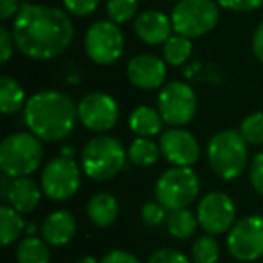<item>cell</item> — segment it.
Returning a JSON list of instances; mask_svg holds the SVG:
<instances>
[{"label": "cell", "mask_w": 263, "mask_h": 263, "mask_svg": "<svg viewBox=\"0 0 263 263\" xmlns=\"http://www.w3.org/2000/svg\"><path fill=\"white\" fill-rule=\"evenodd\" d=\"M11 34L24 56L45 62L69 49L74 40V24L67 11L24 2L13 18Z\"/></svg>", "instance_id": "obj_1"}, {"label": "cell", "mask_w": 263, "mask_h": 263, "mask_svg": "<svg viewBox=\"0 0 263 263\" xmlns=\"http://www.w3.org/2000/svg\"><path fill=\"white\" fill-rule=\"evenodd\" d=\"M78 121V105L65 92H36L27 99L24 108L26 126L44 143H56L69 137Z\"/></svg>", "instance_id": "obj_2"}, {"label": "cell", "mask_w": 263, "mask_h": 263, "mask_svg": "<svg viewBox=\"0 0 263 263\" xmlns=\"http://www.w3.org/2000/svg\"><path fill=\"white\" fill-rule=\"evenodd\" d=\"M128 161V150L119 139L106 134L92 137L81 150V172L92 180L105 182L117 177Z\"/></svg>", "instance_id": "obj_3"}, {"label": "cell", "mask_w": 263, "mask_h": 263, "mask_svg": "<svg viewBox=\"0 0 263 263\" xmlns=\"http://www.w3.org/2000/svg\"><path fill=\"white\" fill-rule=\"evenodd\" d=\"M44 141L31 132H13L0 144V170L11 179L29 177L44 161Z\"/></svg>", "instance_id": "obj_4"}, {"label": "cell", "mask_w": 263, "mask_h": 263, "mask_svg": "<svg viewBox=\"0 0 263 263\" xmlns=\"http://www.w3.org/2000/svg\"><path fill=\"white\" fill-rule=\"evenodd\" d=\"M208 162L223 180H234L249 164L247 141L240 130H220L208 143Z\"/></svg>", "instance_id": "obj_5"}, {"label": "cell", "mask_w": 263, "mask_h": 263, "mask_svg": "<svg viewBox=\"0 0 263 263\" xmlns=\"http://www.w3.org/2000/svg\"><path fill=\"white\" fill-rule=\"evenodd\" d=\"M170 16L175 34L193 40L215 29L220 18V6L216 0H179Z\"/></svg>", "instance_id": "obj_6"}, {"label": "cell", "mask_w": 263, "mask_h": 263, "mask_svg": "<svg viewBox=\"0 0 263 263\" xmlns=\"http://www.w3.org/2000/svg\"><path fill=\"white\" fill-rule=\"evenodd\" d=\"M200 193V180L191 168L166 170L155 182V197L168 211L187 209Z\"/></svg>", "instance_id": "obj_7"}, {"label": "cell", "mask_w": 263, "mask_h": 263, "mask_svg": "<svg viewBox=\"0 0 263 263\" xmlns=\"http://www.w3.org/2000/svg\"><path fill=\"white\" fill-rule=\"evenodd\" d=\"M42 191L54 202H65L78 193L81 186V166L70 157H60L49 161L40 175Z\"/></svg>", "instance_id": "obj_8"}, {"label": "cell", "mask_w": 263, "mask_h": 263, "mask_svg": "<svg viewBox=\"0 0 263 263\" xmlns=\"http://www.w3.org/2000/svg\"><path fill=\"white\" fill-rule=\"evenodd\" d=\"M85 52L96 65H112L123 56L124 34L112 20H98L85 33Z\"/></svg>", "instance_id": "obj_9"}, {"label": "cell", "mask_w": 263, "mask_h": 263, "mask_svg": "<svg viewBox=\"0 0 263 263\" xmlns=\"http://www.w3.org/2000/svg\"><path fill=\"white\" fill-rule=\"evenodd\" d=\"M198 99L195 90L184 81H172L159 92L157 110L161 112L166 124L180 128L191 123L197 114Z\"/></svg>", "instance_id": "obj_10"}, {"label": "cell", "mask_w": 263, "mask_h": 263, "mask_svg": "<svg viewBox=\"0 0 263 263\" xmlns=\"http://www.w3.org/2000/svg\"><path fill=\"white\" fill-rule=\"evenodd\" d=\"M227 251L238 261H256L263 256V216L240 218L227 234Z\"/></svg>", "instance_id": "obj_11"}, {"label": "cell", "mask_w": 263, "mask_h": 263, "mask_svg": "<svg viewBox=\"0 0 263 263\" xmlns=\"http://www.w3.org/2000/svg\"><path fill=\"white\" fill-rule=\"evenodd\" d=\"M197 218L200 227L211 236L229 233L236 223V208L233 198L222 191L205 193L197 204Z\"/></svg>", "instance_id": "obj_12"}, {"label": "cell", "mask_w": 263, "mask_h": 263, "mask_svg": "<svg viewBox=\"0 0 263 263\" xmlns=\"http://www.w3.org/2000/svg\"><path fill=\"white\" fill-rule=\"evenodd\" d=\"M78 119L87 130L105 134L119 121V105L110 94L88 92L78 103Z\"/></svg>", "instance_id": "obj_13"}, {"label": "cell", "mask_w": 263, "mask_h": 263, "mask_svg": "<svg viewBox=\"0 0 263 263\" xmlns=\"http://www.w3.org/2000/svg\"><path fill=\"white\" fill-rule=\"evenodd\" d=\"M161 154L170 164L180 168H191L200 159V144L191 132L184 128H170L162 132L159 139Z\"/></svg>", "instance_id": "obj_14"}, {"label": "cell", "mask_w": 263, "mask_h": 263, "mask_svg": "<svg viewBox=\"0 0 263 263\" xmlns=\"http://www.w3.org/2000/svg\"><path fill=\"white\" fill-rule=\"evenodd\" d=\"M168 67L166 62L155 54H137L128 62L126 76L128 81L141 90H155L164 85Z\"/></svg>", "instance_id": "obj_15"}, {"label": "cell", "mask_w": 263, "mask_h": 263, "mask_svg": "<svg viewBox=\"0 0 263 263\" xmlns=\"http://www.w3.org/2000/svg\"><path fill=\"white\" fill-rule=\"evenodd\" d=\"M134 31H136L137 38L146 45L166 44L172 38V33H175L172 16L157 11V9H146V11L139 13L134 20Z\"/></svg>", "instance_id": "obj_16"}, {"label": "cell", "mask_w": 263, "mask_h": 263, "mask_svg": "<svg viewBox=\"0 0 263 263\" xmlns=\"http://www.w3.org/2000/svg\"><path fill=\"white\" fill-rule=\"evenodd\" d=\"M78 231V222L76 216L67 209H56L51 215H47V218L42 223V238L47 241L52 247H62L67 245Z\"/></svg>", "instance_id": "obj_17"}, {"label": "cell", "mask_w": 263, "mask_h": 263, "mask_svg": "<svg viewBox=\"0 0 263 263\" xmlns=\"http://www.w3.org/2000/svg\"><path fill=\"white\" fill-rule=\"evenodd\" d=\"M42 193H44L42 186H38L31 177H18L11 180V186L4 198L13 209H16L22 215H29L38 208Z\"/></svg>", "instance_id": "obj_18"}, {"label": "cell", "mask_w": 263, "mask_h": 263, "mask_svg": "<svg viewBox=\"0 0 263 263\" xmlns=\"http://www.w3.org/2000/svg\"><path fill=\"white\" fill-rule=\"evenodd\" d=\"M87 216L99 229L110 227L119 216V202L114 195L106 193V191H99L88 200Z\"/></svg>", "instance_id": "obj_19"}, {"label": "cell", "mask_w": 263, "mask_h": 263, "mask_svg": "<svg viewBox=\"0 0 263 263\" xmlns=\"http://www.w3.org/2000/svg\"><path fill=\"white\" fill-rule=\"evenodd\" d=\"M162 124H164V119H162L161 112L148 105H141L134 108L128 117V126L137 137L152 139V137L159 136V134H162Z\"/></svg>", "instance_id": "obj_20"}, {"label": "cell", "mask_w": 263, "mask_h": 263, "mask_svg": "<svg viewBox=\"0 0 263 263\" xmlns=\"http://www.w3.org/2000/svg\"><path fill=\"white\" fill-rule=\"evenodd\" d=\"M26 90L11 76L0 78V108L6 116H15L26 108Z\"/></svg>", "instance_id": "obj_21"}, {"label": "cell", "mask_w": 263, "mask_h": 263, "mask_svg": "<svg viewBox=\"0 0 263 263\" xmlns=\"http://www.w3.org/2000/svg\"><path fill=\"white\" fill-rule=\"evenodd\" d=\"M166 229L175 240H190L197 229L200 227L197 218V213H191L190 209H177V211H168L166 218Z\"/></svg>", "instance_id": "obj_22"}, {"label": "cell", "mask_w": 263, "mask_h": 263, "mask_svg": "<svg viewBox=\"0 0 263 263\" xmlns=\"http://www.w3.org/2000/svg\"><path fill=\"white\" fill-rule=\"evenodd\" d=\"M26 222H24L22 213L13 209L11 205H2L0 208V236H2V245L9 247L15 243L22 233L26 231Z\"/></svg>", "instance_id": "obj_23"}, {"label": "cell", "mask_w": 263, "mask_h": 263, "mask_svg": "<svg viewBox=\"0 0 263 263\" xmlns=\"http://www.w3.org/2000/svg\"><path fill=\"white\" fill-rule=\"evenodd\" d=\"M159 155H162L161 146L148 137H136L128 146V161L139 168L154 166L159 161Z\"/></svg>", "instance_id": "obj_24"}, {"label": "cell", "mask_w": 263, "mask_h": 263, "mask_svg": "<svg viewBox=\"0 0 263 263\" xmlns=\"http://www.w3.org/2000/svg\"><path fill=\"white\" fill-rule=\"evenodd\" d=\"M16 261L18 263H49L51 251L44 238L26 236L16 247Z\"/></svg>", "instance_id": "obj_25"}, {"label": "cell", "mask_w": 263, "mask_h": 263, "mask_svg": "<svg viewBox=\"0 0 263 263\" xmlns=\"http://www.w3.org/2000/svg\"><path fill=\"white\" fill-rule=\"evenodd\" d=\"M193 54V44L191 38L180 36V34H173L164 45H162V58L168 65L180 67L187 62Z\"/></svg>", "instance_id": "obj_26"}, {"label": "cell", "mask_w": 263, "mask_h": 263, "mask_svg": "<svg viewBox=\"0 0 263 263\" xmlns=\"http://www.w3.org/2000/svg\"><path fill=\"white\" fill-rule=\"evenodd\" d=\"M218 258H220L218 241L211 234L200 236L193 243V247H191V261L193 263H216Z\"/></svg>", "instance_id": "obj_27"}, {"label": "cell", "mask_w": 263, "mask_h": 263, "mask_svg": "<svg viewBox=\"0 0 263 263\" xmlns=\"http://www.w3.org/2000/svg\"><path fill=\"white\" fill-rule=\"evenodd\" d=\"M137 9H139V0H108L106 2V15L117 26L136 18Z\"/></svg>", "instance_id": "obj_28"}, {"label": "cell", "mask_w": 263, "mask_h": 263, "mask_svg": "<svg viewBox=\"0 0 263 263\" xmlns=\"http://www.w3.org/2000/svg\"><path fill=\"white\" fill-rule=\"evenodd\" d=\"M240 134L247 144H263V112L249 114L240 123Z\"/></svg>", "instance_id": "obj_29"}, {"label": "cell", "mask_w": 263, "mask_h": 263, "mask_svg": "<svg viewBox=\"0 0 263 263\" xmlns=\"http://www.w3.org/2000/svg\"><path fill=\"white\" fill-rule=\"evenodd\" d=\"M141 218H143L144 223H148L152 227L161 226L168 218V209L159 200H150L141 208Z\"/></svg>", "instance_id": "obj_30"}, {"label": "cell", "mask_w": 263, "mask_h": 263, "mask_svg": "<svg viewBox=\"0 0 263 263\" xmlns=\"http://www.w3.org/2000/svg\"><path fill=\"white\" fill-rule=\"evenodd\" d=\"M62 2L65 6V11L78 18L92 15L99 6V0H62Z\"/></svg>", "instance_id": "obj_31"}, {"label": "cell", "mask_w": 263, "mask_h": 263, "mask_svg": "<svg viewBox=\"0 0 263 263\" xmlns=\"http://www.w3.org/2000/svg\"><path fill=\"white\" fill-rule=\"evenodd\" d=\"M249 180L251 186L254 187L256 193H259L263 197V152L254 155V159L251 161L249 166Z\"/></svg>", "instance_id": "obj_32"}, {"label": "cell", "mask_w": 263, "mask_h": 263, "mask_svg": "<svg viewBox=\"0 0 263 263\" xmlns=\"http://www.w3.org/2000/svg\"><path fill=\"white\" fill-rule=\"evenodd\" d=\"M146 263H191L186 254L177 249H159L148 258Z\"/></svg>", "instance_id": "obj_33"}, {"label": "cell", "mask_w": 263, "mask_h": 263, "mask_svg": "<svg viewBox=\"0 0 263 263\" xmlns=\"http://www.w3.org/2000/svg\"><path fill=\"white\" fill-rule=\"evenodd\" d=\"M216 2H218L220 8L236 13L256 11L263 6V0H216Z\"/></svg>", "instance_id": "obj_34"}, {"label": "cell", "mask_w": 263, "mask_h": 263, "mask_svg": "<svg viewBox=\"0 0 263 263\" xmlns=\"http://www.w3.org/2000/svg\"><path fill=\"white\" fill-rule=\"evenodd\" d=\"M15 51V40H13L11 31L6 27H0V62L8 63Z\"/></svg>", "instance_id": "obj_35"}, {"label": "cell", "mask_w": 263, "mask_h": 263, "mask_svg": "<svg viewBox=\"0 0 263 263\" xmlns=\"http://www.w3.org/2000/svg\"><path fill=\"white\" fill-rule=\"evenodd\" d=\"M101 263H141L137 256H134L128 251H121V249H116V251L106 252L101 258Z\"/></svg>", "instance_id": "obj_36"}, {"label": "cell", "mask_w": 263, "mask_h": 263, "mask_svg": "<svg viewBox=\"0 0 263 263\" xmlns=\"http://www.w3.org/2000/svg\"><path fill=\"white\" fill-rule=\"evenodd\" d=\"M20 8H22L20 0H0V16L4 20L15 18Z\"/></svg>", "instance_id": "obj_37"}, {"label": "cell", "mask_w": 263, "mask_h": 263, "mask_svg": "<svg viewBox=\"0 0 263 263\" xmlns=\"http://www.w3.org/2000/svg\"><path fill=\"white\" fill-rule=\"evenodd\" d=\"M252 52L258 58V62L263 65V22L256 27L254 34H252Z\"/></svg>", "instance_id": "obj_38"}, {"label": "cell", "mask_w": 263, "mask_h": 263, "mask_svg": "<svg viewBox=\"0 0 263 263\" xmlns=\"http://www.w3.org/2000/svg\"><path fill=\"white\" fill-rule=\"evenodd\" d=\"M78 263H101V259L94 258V256H83V258L78 259Z\"/></svg>", "instance_id": "obj_39"}, {"label": "cell", "mask_w": 263, "mask_h": 263, "mask_svg": "<svg viewBox=\"0 0 263 263\" xmlns=\"http://www.w3.org/2000/svg\"><path fill=\"white\" fill-rule=\"evenodd\" d=\"M62 155H63V157H70V159H72V157H74V148H72V146L63 148V150H62Z\"/></svg>", "instance_id": "obj_40"}]
</instances>
